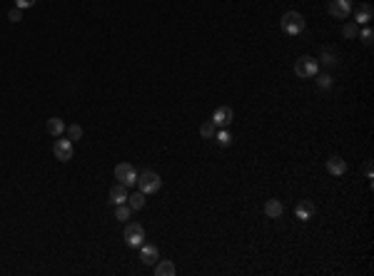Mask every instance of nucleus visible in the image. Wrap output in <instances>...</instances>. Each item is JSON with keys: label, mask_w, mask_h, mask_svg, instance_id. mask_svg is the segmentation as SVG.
I'll return each instance as SVG.
<instances>
[{"label": "nucleus", "mask_w": 374, "mask_h": 276, "mask_svg": "<svg viewBox=\"0 0 374 276\" xmlns=\"http://www.w3.org/2000/svg\"><path fill=\"white\" fill-rule=\"evenodd\" d=\"M122 239H125V244H128V246L140 249V246L145 244V229H143L138 221H130V224L125 226V231H122Z\"/></svg>", "instance_id": "1"}, {"label": "nucleus", "mask_w": 374, "mask_h": 276, "mask_svg": "<svg viewBox=\"0 0 374 276\" xmlns=\"http://www.w3.org/2000/svg\"><path fill=\"white\" fill-rule=\"evenodd\" d=\"M138 184H140V192H143V194H155V192H160L162 179H160V174H155L152 169H145V172L138 174Z\"/></svg>", "instance_id": "2"}, {"label": "nucleus", "mask_w": 374, "mask_h": 276, "mask_svg": "<svg viewBox=\"0 0 374 276\" xmlns=\"http://www.w3.org/2000/svg\"><path fill=\"white\" fill-rule=\"evenodd\" d=\"M280 25H282V30H285L287 35H299V33L304 30V18L299 15L297 10H290V13L282 15Z\"/></svg>", "instance_id": "3"}, {"label": "nucleus", "mask_w": 374, "mask_h": 276, "mask_svg": "<svg viewBox=\"0 0 374 276\" xmlns=\"http://www.w3.org/2000/svg\"><path fill=\"white\" fill-rule=\"evenodd\" d=\"M115 179L120 184H125V187H135L138 184V169L130 162H122V164L115 167Z\"/></svg>", "instance_id": "4"}, {"label": "nucleus", "mask_w": 374, "mask_h": 276, "mask_svg": "<svg viewBox=\"0 0 374 276\" xmlns=\"http://www.w3.org/2000/svg\"><path fill=\"white\" fill-rule=\"evenodd\" d=\"M295 75L297 77H317L319 75V65H317V60L314 58H309V55H302L297 63H295Z\"/></svg>", "instance_id": "5"}, {"label": "nucleus", "mask_w": 374, "mask_h": 276, "mask_svg": "<svg viewBox=\"0 0 374 276\" xmlns=\"http://www.w3.org/2000/svg\"><path fill=\"white\" fill-rule=\"evenodd\" d=\"M53 154L60 159V162H70L75 154V147H73V139H65V137H58L53 142Z\"/></svg>", "instance_id": "6"}, {"label": "nucleus", "mask_w": 374, "mask_h": 276, "mask_svg": "<svg viewBox=\"0 0 374 276\" xmlns=\"http://www.w3.org/2000/svg\"><path fill=\"white\" fill-rule=\"evenodd\" d=\"M329 15L337 20H347L352 15V3L349 0H329Z\"/></svg>", "instance_id": "7"}, {"label": "nucleus", "mask_w": 374, "mask_h": 276, "mask_svg": "<svg viewBox=\"0 0 374 276\" xmlns=\"http://www.w3.org/2000/svg\"><path fill=\"white\" fill-rule=\"evenodd\" d=\"M210 120L215 122V127H217V130H224V127H229V125H232L234 112H232V107H217V110L212 112V117H210Z\"/></svg>", "instance_id": "8"}, {"label": "nucleus", "mask_w": 374, "mask_h": 276, "mask_svg": "<svg viewBox=\"0 0 374 276\" xmlns=\"http://www.w3.org/2000/svg\"><path fill=\"white\" fill-rule=\"evenodd\" d=\"M374 18V8L369 3H359V8L354 10V23L357 25H369Z\"/></svg>", "instance_id": "9"}, {"label": "nucleus", "mask_w": 374, "mask_h": 276, "mask_svg": "<svg viewBox=\"0 0 374 276\" xmlns=\"http://www.w3.org/2000/svg\"><path fill=\"white\" fill-rule=\"evenodd\" d=\"M140 259H143L145 266H155V264L160 261L157 246H155V244H143V246H140Z\"/></svg>", "instance_id": "10"}, {"label": "nucleus", "mask_w": 374, "mask_h": 276, "mask_svg": "<svg viewBox=\"0 0 374 276\" xmlns=\"http://www.w3.org/2000/svg\"><path fill=\"white\" fill-rule=\"evenodd\" d=\"M327 172H329L332 177H342V174L347 172V162H344L339 154H332V157L327 159Z\"/></svg>", "instance_id": "11"}, {"label": "nucleus", "mask_w": 374, "mask_h": 276, "mask_svg": "<svg viewBox=\"0 0 374 276\" xmlns=\"http://www.w3.org/2000/svg\"><path fill=\"white\" fill-rule=\"evenodd\" d=\"M110 202H112V204H125V202H128V187L117 182V184L110 189Z\"/></svg>", "instance_id": "12"}, {"label": "nucleus", "mask_w": 374, "mask_h": 276, "mask_svg": "<svg viewBox=\"0 0 374 276\" xmlns=\"http://www.w3.org/2000/svg\"><path fill=\"white\" fill-rule=\"evenodd\" d=\"M155 274L157 276H175L177 274V266H175L170 259H160V261L155 264Z\"/></svg>", "instance_id": "13"}, {"label": "nucleus", "mask_w": 374, "mask_h": 276, "mask_svg": "<svg viewBox=\"0 0 374 276\" xmlns=\"http://www.w3.org/2000/svg\"><path fill=\"white\" fill-rule=\"evenodd\" d=\"M295 214H297V219H299V221H309V219L314 216V204L304 199V202H299V204H297Z\"/></svg>", "instance_id": "14"}, {"label": "nucleus", "mask_w": 374, "mask_h": 276, "mask_svg": "<svg viewBox=\"0 0 374 276\" xmlns=\"http://www.w3.org/2000/svg\"><path fill=\"white\" fill-rule=\"evenodd\" d=\"M282 211H285V207H282V202H280V199H267V204H265V214H267L270 219H280V216H282Z\"/></svg>", "instance_id": "15"}, {"label": "nucleus", "mask_w": 374, "mask_h": 276, "mask_svg": "<svg viewBox=\"0 0 374 276\" xmlns=\"http://www.w3.org/2000/svg\"><path fill=\"white\" fill-rule=\"evenodd\" d=\"M48 132H50L53 137H63V132H65V122H63L60 117H50V120H48Z\"/></svg>", "instance_id": "16"}, {"label": "nucleus", "mask_w": 374, "mask_h": 276, "mask_svg": "<svg viewBox=\"0 0 374 276\" xmlns=\"http://www.w3.org/2000/svg\"><path fill=\"white\" fill-rule=\"evenodd\" d=\"M337 60H339V55H337L332 48H324V50H322V58H319V63H322V65L332 68V65H337Z\"/></svg>", "instance_id": "17"}, {"label": "nucleus", "mask_w": 374, "mask_h": 276, "mask_svg": "<svg viewBox=\"0 0 374 276\" xmlns=\"http://www.w3.org/2000/svg\"><path fill=\"white\" fill-rule=\"evenodd\" d=\"M357 35H359V25H357L354 20L344 23V28H342V38H347V40H354Z\"/></svg>", "instance_id": "18"}, {"label": "nucleus", "mask_w": 374, "mask_h": 276, "mask_svg": "<svg viewBox=\"0 0 374 276\" xmlns=\"http://www.w3.org/2000/svg\"><path fill=\"white\" fill-rule=\"evenodd\" d=\"M145 197H148V194H143V192H135L133 197H128V204H130V209H133V211L143 209V207H145V202H148Z\"/></svg>", "instance_id": "19"}, {"label": "nucleus", "mask_w": 374, "mask_h": 276, "mask_svg": "<svg viewBox=\"0 0 374 276\" xmlns=\"http://www.w3.org/2000/svg\"><path fill=\"white\" fill-rule=\"evenodd\" d=\"M215 132H217V127H215V122H212V120L202 122V127H200V135H202L205 139H215Z\"/></svg>", "instance_id": "20"}, {"label": "nucleus", "mask_w": 374, "mask_h": 276, "mask_svg": "<svg viewBox=\"0 0 374 276\" xmlns=\"http://www.w3.org/2000/svg\"><path fill=\"white\" fill-rule=\"evenodd\" d=\"M215 142H217L220 147H229V144H232V135L227 132V127H224V130H217V132H215Z\"/></svg>", "instance_id": "21"}, {"label": "nucleus", "mask_w": 374, "mask_h": 276, "mask_svg": "<svg viewBox=\"0 0 374 276\" xmlns=\"http://www.w3.org/2000/svg\"><path fill=\"white\" fill-rule=\"evenodd\" d=\"M130 214H133V209H130L128 202H125V204H117V209H115V219H120V221L130 219Z\"/></svg>", "instance_id": "22"}, {"label": "nucleus", "mask_w": 374, "mask_h": 276, "mask_svg": "<svg viewBox=\"0 0 374 276\" xmlns=\"http://www.w3.org/2000/svg\"><path fill=\"white\" fill-rule=\"evenodd\" d=\"M332 85H334L332 75H329V72H322V75H319V80H317V87H319V90H329Z\"/></svg>", "instance_id": "23"}, {"label": "nucleus", "mask_w": 374, "mask_h": 276, "mask_svg": "<svg viewBox=\"0 0 374 276\" xmlns=\"http://www.w3.org/2000/svg\"><path fill=\"white\" fill-rule=\"evenodd\" d=\"M357 38H359V40H362L364 45H372V43H374V33H372V28H362Z\"/></svg>", "instance_id": "24"}, {"label": "nucleus", "mask_w": 374, "mask_h": 276, "mask_svg": "<svg viewBox=\"0 0 374 276\" xmlns=\"http://www.w3.org/2000/svg\"><path fill=\"white\" fill-rule=\"evenodd\" d=\"M65 132H68V139H80L82 137V127L80 125H70V127H65Z\"/></svg>", "instance_id": "25"}, {"label": "nucleus", "mask_w": 374, "mask_h": 276, "mask_svg": "<svg viewBox=\"0 0 374 276\" xmlns=\"http://www.w3.org/2000/svg\"><path fill=\"white\" fill-rule=\"evenodd\" d=\"M8 20H10V23H20V20H23V10H20V8L8 10Z\"/></svg>", "instance_id": "26"}, {"label": "nucleus", "mask_w": 374, "mask_h": 276, "mask_svg": "<svg viewBox=\"0 0 374 276\" xmlns=\"http://www.w3.org/2000/svg\"><path fill=\"white\" fill-rule=\"evenodd\" d=\"M38 0H15V8H20V10H25V8H33Z\"/></svg>", "instance_id": "27"}, {"label": "nucleus", "mask_w": 374, "mask_h": 276, "mask_svg": "<svg viewBox=\"0 0 374 276\" xmlns=\"http://www.w3.org/2000/svg\"><path fill=\"white\" fill-rule=\"evenodd\" d=\"M364 177H367V179H374V172H372V162H369V159H367V162H364Z\"/></svg>", "instance_id": "28"}]
</instances>
